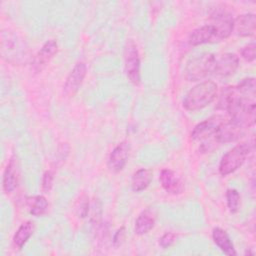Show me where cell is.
I'll use <instances>...</instances> for the list:
<instances>
[{"label": "cell", "mask_w": 256, "mask_h": 256, "mask_svg": "<svg viewBox=\"0 0 256 256\" xmlns=\"http://www.w3.org/2000/svg\"><path fill=\"white\" fill-rule=\"evenodd\" d=\"M217 94L218 85L212 80H205L189 90L183 100V107L189 111L203 109L216 99Z\"/></svg>", "instance_id": "obj_1"}, {"label": "cell", "mask_w": 256, "mask_h": 256, "mask_svg": "<svg viewBox=\"0 0 256 256\" xmlns=\"http://www.w3.org/2000/svg\"><path fill=\"white\" fill-rule=\"evenodd\" d=\"M252 149L253 143L250 142H243L230 149L220 161L219 173L222 176H227L238 170L243 165Z\"/></svg>", "instance_id": "obj_2"}, {"label": "cell", "mask_w": 256, "mask_h": 256, "mask_svg": "<svg viewBox=\"0 0 256 256\" xmlns=\"http://www.w3.org/2000/svg\"><path fill=\"white\" fill-rule=\"evenodd\" d=\"M216 56L212 53H203L191 59L185 68V78L195 82L205 79L214 73Z\"/></svg>", "instance_id": "obj_3"}, {"label": "cell", "mask_w": 256, "mask_h": 256, "mask_svg": "<svg viewBox=\"0 0 256 256\" xmlns=\"http://www.w3.org/2000/svg\"><path fill=\"white\" fill-rule=\"evenodd\" d=\"M124 69L130 82H132L134 85H138L141 81L140 57L137 46L132 40H128L125 45Z\"/></svg>", "instance_id": "obj_4"}, {"label": "cell", "mask_w": 256, "mask_h": 256, "mask_svg": "<svg viewBox=\"0 0 256 256\" xmlns=\"http://www.w3.org/2000/svg\"><path fill=\"white\" fill-rule=\"evenodd\" d=\"M212 24L217 31L218 41L227 39L234 30V21L232 14L226 10L218 9L211 14Z\"/></svg>", "instance_id": "obj_5"}, {"label": "cell", "mask_w": 256, "mask_h": 256, "mask_svg": "<svg viewBox=\"0 0 256 256\" xmlns=\"http://www.w3.org/2000/svg\"><path fill=\"white\" fill-rule=\"evenodd\" d=\"M245 129L244 126L232 119L225 120L217 129L214 138L218 144L234 142L244 135Z\"/></svg>", "instance_id": "obj_6"}, {"label": "cell", "mask_w": 256, "mask_h": 256, "mask_svg": "<svg viewBox=\"0 0 256 256\" xmlns=\"http://www.w3.org/2000/svg\"><path fill=\"white\" fill-rule=\"evenodd\" d=\"M225 121V118L222 115H213L208 119L197 124L193 131L191 132V137L195 141L207 140L214 137L219 126Z\"/></svg>", "instance_id": "obj_7"}, {"label": "cell", "mask_w": 256, "mask_h": 256, "mask_svg": "<svg viewBox=\"0 0 256 256\" xmlns=\"http://www.w3.org/2000/svg\"><path fill=\"white\" fill-rule=\"evenodd\" d=\"M87 73V67L85 63H77L70 71L64 84V93L68 97H73L79 90L83 83V80Z\"/></svg>", "instance_id": "obj_8"}, {"label": "cell", "mask_w": 256, "mask_h": 256, "mask_svg": "<svg viewBox=\"0 0 256 256\" xmlns=\"http://www.w3.org/2000/svg\"><path fill=\"white\" fill-rule=\"evenodd\" d=\"M239 68V58L234 53H224L216 57L214 73L220 77H229Z\"/></svg>", "instance_id": "obj_9"}, {"label": "cell", "mask_w": 256, "mask_h": 256, "mask_svg": "<svg viewBox=\"0 0 256 256\" xmlns=\"http://www.w3.org/2000/svg\"><path fill=\"white\" fill-rule=\"evenodd\" d=\"M130 154V144L126 141L119 143L110 153L108 159V167L114 172L118 173L125 167Z\"/></svg>", "instance_id": "obj_10"}, {"label": "cell", "mask_w": 256, "mask_h": 256, "mask_svg": "<svg viewBox=\"0 0 256 256\" xmlns=\"http://www.w3.org/2000/svg\"><path fill=\"white\" fill-rule=\"evenodd\" d=\"M58 51V44L55 40L51 39L44 43L41 49L35 55L32 62V69L35 72H41L46 65L50 62V60L54 57V55Z\"/></svg>", "instance_id": "obj_11"}, {"label": "cell", "mask_w": 256, "mask_h": 256, "mask_svg": "<svg viewBox=\"0 0 256 256\" xmlns=\"http://www.w3.org/2000/svg\"><path fill=\"white\" fill-rule=\"evenodd\" d=\"M189 44L192 46H198L205 43L218 42L217 31L215 26L211 24H205L201 27L194 29L188 38Z\"/></svg>", "instance_id": "obj_12"}, {"label": "cell", "mask_w": 256, "mask_h": 256, "mask_svg": "<svg viewBox=\"0 0 256 256\" xmlns=\"http://www.w3.org/2000/svg\"><path fill=\"white\" fill-rule=\"evenodd\" d=\"M160 182L167 193L177 195L183 192L184 185L180 178L170 169H163L160 174Z\"/></svg>", "instance_id": "obj_13"}, {"label": "cell", "mask_w": 256, "mask_h": 256, "mask_svg": "<svg viewBox=\"0 0 256 256\" xmlns=\"http://www.w3.org/2000/svg\"><path fill=\"white\" fill-rule=\"evenodd\" d=\"M256 17L253 13L239 15L234 21V28L238 36L249 37L255 34Z\"/></svg>", "instance_id": "obj_14"}, {"label": "cell", "mask_w": 256, "mask_h": 256, "mask_svg": "<svg viewBox=\"0 0 256 256\" xmlns=\"http://www.w3.org/2000/svg\"><path fill=\"white\" fill-rule=\"evenodd\" d=\"M18 182H19V170H18L17 162L14 159H11L7 164L3 174V180H2L3 190L6 193L13 192L18 186Z\"/></svg>", "instance_id": "obj_15"}, {"label": "cell", "mask_w": 256, "mask_h": 256, "mask_svg": "<svg viewBox=\"0 0 256 256\" xmlns=\"http://www.w3.org/2000/svg\"><path fill=\"white\" fill-rule=\"evenodd\" d=\"M212 238L214 243L219 247V249L226 255L235 256L237 252L235 250L234 244L230 239L229 235L225 230L220 227H215L212 230Z\"/></svg>", "instance_id": "obj_16"}, {"label": "cell", "mask_w": 256, "mask_h": 256, "mask_svg": "<svg viewBox=\"0 0 256 256\" xmlns=\"http://www.w3.org/2000/svg\"><path fill=\"white\" fill-rule=\"evenodd\" d=\"M156 214L152 209H145L142 211L135 221L134 232L137 235H144L148 233L155 225Z\"/></svg>", "instance_id": "obj_17"}, {"label": "cell", "mask_w": 256, "mask_h": 256, "mask_svg": "<svg viewBox=\"0 0 256 256\" xmlns=\"http://www.w3.org/2000/svg\"><path fill=\"white\" fill-rule=\"evenodd\" d=\"M153 178V172L148 168H141L137 170L131 180L132 190L135 192H141L145 190L151 183Z\"/></svg>", "instance_id": "obj_18"}, {"label": "cell", "mask_w": 256, "mask_h": 256, "mask_svg": "<svg viewBox=\"0 0 256 256\" xmlns=\"http://www.w3.org/2000/svg\"><path fill=\"white\" fill-rule=\"evenodd\" d=\"M34 232V224L31 221H26L22 223L19 228L17 229L14 237H13V244L18 249H21L29 238L32 236Z\"/></svg>", "instance_id": "obj_19"}, {"label": "cell", "mask_w": 256, "mask_h": 256, "mask_svg": "<svg viewBox=\"0 0 256 256\" xmlns=\"http://www.w3.org/2000/svg\"><path fill=\"white\" fill-rule=\"evenodd\" d=\"M27 204H28L30 213L33 216H36V217L43 216L48 210L47 199L42 195H37V196H34V197H30L27 200Z\"/></svg>", "instance_id": "obj_20"}, {"label": "cell", "mask_w": 256, "mask_h": 256, "mask_svg": "<svg viewBox=\"0 0 256 256\" xmlns=\"http://www.w3.org/2000/svg\"><path fill=\"white\" fill-rule=\"evenodd\" d=\"M226 202L231 213H236L241 204L240 194L236 189H227L226 191Z\"/></svg>", "instance_id": "obj_21"}, {"label": "cell", "mask_w": 256, "mask_h": 256, "mask_svg": "<svg viewBox=\"0 0 256 256\" xmlns=\"http://www.w3.org/2000/svg\"><path fill=\"white\" fill-rule=\"evenodd\" d=\"M255 49H256V45L254 42L247 44L246 46H244L241 49V56L243 59H245L248 62H252L255 60L256 57V53H255Z\"/></svg>", "instance_id": "obj_22"}, {"label": "cell", "mask_w": 256, "mask_h": 256, "mask_svg": "<svg viewBox=\"0 0 256 256\" xmlns=\"http://www.w3.org/2000/svg\"><path fill=\"white\" fill-rule=\"evenodd\" d=\"M53 179H54V175H53L52 171H46L43 174L41 188L44 193H48L51 190V188L53 186Z\"/></svg>", "instance_id": "obj_23"}, {"label": "cell", "mask_w": 256, "mask_h": 256, "mask_svg": "<svg viewBox=\"0 0 256 256\" xmlns=\"http://www.w3.org/2000/svg\"><path fill=\"white\" fill-rule=\"evenodd\" d=\"M176 238H177V236H176L175 233H173V232H166L159 239V244L164 249L169 248V247H171L175 243Z\"/></svg>", "instance_id": "obj_24"}, {"label": "cell", "mask_w": 256, "mask_h": 256, "mask_svg": "<svg viewBox=\"0 0 256 256\" xmlns=\"http://www.w3.org/2000/svg\"><path fill=\"white\" fill-rule=\"evenodd\" d=\"M77 214L79 215V217H86L87 214H88V210H89V201H88V198L85 197V196H82L78 202V205H77Z\"/></svg>", "instance_id": "obj_25"}, {"label": "cell", "mask_w": 256, "mask_h": 256, "mask_svg": "<svg viewBox=\"0 0 256 256\" xmlns=\"http://www.w3.org/2000/svg\"><path fill=\"white\" fill-rule=\"evenodd\" d=\"M125 236H126V232H125V227H120L114 234L113 236V245L115 247H119L123 244L124 240H125Z\"/></svg>", "instance_id": "obj_26"}]
</instances>
